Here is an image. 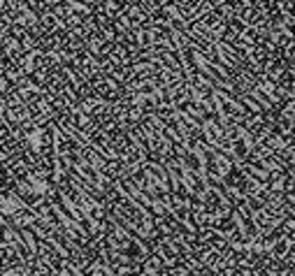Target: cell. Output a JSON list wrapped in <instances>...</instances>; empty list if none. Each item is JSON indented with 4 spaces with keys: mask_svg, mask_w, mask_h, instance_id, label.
Masks as SVG:
<instances>
[{
    "mask_svg": "<svg viewBox=\"0 0 295 276\" xmlns=\"http://www.w3.org/2000/svg\"><path fill=\"white\" fill-rule=\"evenodd\" d=\"M0 267H2V265H0Z\"/></svg>",
    "mask_w": 295,
    "mask_h": 276,
    "instance_id": "6da1fadb",
    "label": "cell"
}]
</instances>
